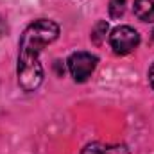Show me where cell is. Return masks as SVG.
I'll use <instances>...</instances> for the list:
<instances>
[{"instance_id": "obj_1", "label": "cell", "mask_w": 154, "mask_h": 154, "mask_svg": "<svg viewBox=\"0 0 154 154\" xmlns=\"http://www.w3.org/2000/svg\"><path fill=\"white\" fill-rule=\"evenodd\" d=\"M59 36V25L54 20L39 18L25 27L18 45V84L25 91H36L43 82V66L39 63L41 50L56 41Z\"/></svg>"}, {"instance_id": "obj_2", "label": "cell", "mask_w": 154, "mask_h": 154, "mask_svg": "<svg viewBox=\"0 0 154 154\" xmlns=\"http://www.w3.org/2000/svg\"><path fill=\"white\" fill-rule=\"evenodd\" d=\"M109 45L115 54L125 56L140 45V34L131 25H120L113 29V32L109 34Z\"/></svg>"}, {"instance_id": "obj_3", "label": "cell", "mask_w": 154, "mask_h": 154, "mask_svg": "<svg viewBox=\"0 0 154 154\" xmlns=\"http://www.w3.org/2000/svg\"><path fill=\"white\" fill-rule=\"evenodd\" d=\"M97 63H99L97 56H93L90 52H74L68 57V70L75 82H84L93 74Z\"/></svg>"}, {"instance_id": "obj_4", "label": "cell", "mask_w": 154, "mask_h": 154, "mask_svg": "<svg viewBox=\"0 0 154 154\" xmlns=\"http://www.w3.org/2000/svg\"><path fill=\"white\" fill-rule=\"evenodd\" d=\"M81 154H131V152L122 143H100V142H95V143L86 145L81 151Z\"/></svg>"}, {"instance_id": "obj_5", "label": "cell", "mask_w": 154, "mask_h": 154, "mask_svg": "<svg viewBox=\"0 0 154 154\" xmlns=\"http://www.w3.org/2000/svg\"><path fill=\"white\" fill-rule=\"evenodd\" d=\"M134 14L142 22H154V0H134Z\"/></svg>"}, {"instance_id": "obj_6", "label": "cell", "mask_w": 154, "mask_h": 154, "mask_svg": "<svg viewBox=\"0 0 154 154\" xmlns=\"http://www.w3.org/2000/svg\"><path fill=\"white\" fill-rule=\"evenodd\" d=\"M106 32H108V23H106V22H99V23L95 25L93 32H91L93 43H95V45H100V43L104 41V38H106Z\"/></svg>"}, {"instance_id": "obj_7", "label": "cell", "mask_w": 154, "mask_h": 154, "mask_svg": "<svg viewBox=\"0 0 154 154\" xmlns=\"http://www.w3.org/2000/svg\"><path fill=\"white\" fill-rule=\"evenodd\" d=\"M125 13V0H109V16L120 18Z\"/></svg>"}, {"instance_id": "obj_8", "label": "cell", "mask_w": 154, "mask_h": 154, "mask_svg": "<svg viewBox=\"0 0 154 154\" xmlns=\"http://www.w3.org/2000/svg\"><path fill=\"white\" fill-rule=\"evenodd\" d=\"M149 81H151V86L154 88V65L151 66V70H149Z\"/></svg>"}]
</instances>
